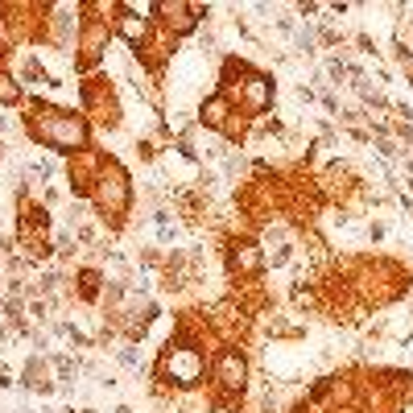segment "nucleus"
<instances>
[{"instance_id":"6ab92c4d","label":"nucleus","mask_w":413,"mask_h":413,"mask_svg":"<svg viewBox=\"0 0 413 413\" xmlns=\"http://www.w3.org/2000/svg\"><path fill=\"white\" fill-rule=\"evenodd\" d=\"M4 389H17V376H12L8 364H0V393H4Z\"/></svg>"},{"instance_id":"2eb2a0df","label":"nucleus","mask_w":413,"mask_h":413,"mask_svg":"<svg viewBox=\"0 0 413 413\" xmlns=\"http://www.w3.org/2000/svg\"><path fill=\"white\" fill-rule=\"evenodd\" d=\"M290 41H294V58H314V54H319V37H314V25H310V21H302Z\"/></svg>"},{"instance_id":"7ed1b4c3","label":"nucleus","mask_w":413,"mask_h":413,"mask_svg":"<svg viewBox=\"0 0 413 413\" xmlns=\"http://www.w3.org/2000/svg\"><path fill=\"white\" fill-rule=\"evenodd\" d=\"M87 207H91L95 223H99L112 240L128 232L132 207H137V186H132L128 165H124L116 153H108V161H103V170H99V178H95V190H91V199H87Z\"/></svg>"},{"instance_id":"5701e85b","label":"nucleus","mask_w":413,"mask_h":413,"mask_svg":"<svg viewBox=\"0 0 413 413\" xmlns=\"http://www.w3.org/2000/svg\"><path fill=\"white\" fill-rule=\"evenodd\" d=\"M0 153H4V137H0Z\"/></svg>"},{"instance_id":"a211bd4d","label":"nucleus","mask_w":413,"mask_h":413,"mask_svg":"<svg viewBox=\"0 0 413 413\" xmlns=\"http://www.w3.org/2000/svg\"><path fill=\"white\" fill-rule=\"evenodd\" d=\"M294 99H298L302 108H314V103H319V95H314V87H306V83H298V87H294Z\"/></svg>"},{"instance_id":"bb28decb","label":"nucleus","mask_w":413,"mask_h":413,"mask_svg":"<svg viewBox=\"0 0 413 413\" xmlns=\"http://www.w3.org/2000/svg\"><path fill=\"white\" fill-rule=\"evenodd\" d=\"M0 413H4V410H0Z\"/></svg>"},{"instance_id":"a878e982","label":"nucleus","mask_w":413,"mask_h":413,"mask_svg":"<svg viewBox=\"0 0 413 413\" xmlns=\"http://www.w3.org/2000/svg\"><path fill=\"white\" fill-rule=\"evenodd\" d=\"M410 310H413V302H410Z\"/></svg>"},{"instance_id":"ddd939ff","label":"nucleus","mask_w":413,"mask_h":413,"mask_svg":"<svg viewBox=\"0 0 413 413\" xmlns=\"http://www.w3.org/2000/svg\"><path fill=\"white\" fill-rule=\"evenodd\" d=\"M54 157H41V153H33V157H25V165H21V178L29 182V186H50V178H54Z\"/></svg>"},{"instance_id":"f03ea898","label":"nucleus","mask_w":413,"mask_h":413,"mask_svg":"<svg viewBox=\"0 0 413 413\" xmlns=\"http://www.w3.org/2000/svg\"><path fill=\"white\" fill-rule=\"evenodd\" d=\"M248 385H252V356L248 343H219L211 352L207 376V413H248Z\"/></svg>"},{"instance_id":"39448f33","label":"nucleus","mask_w":413,"mask_h":413,"mask_svg":"<svg viewBox=\"0 0 413 413\" xmlns=\"http://www.w3.org/2000/svg\"><path fill=\"white\" fill-rule=\"evenodd\" d=\"M219 261L232 285H248V281H265L269 265H265V244L256 232L248 228H228L219 232Z\"/></svg>"},{"instance_id":"dca6fc26","label":"nucleus","mask_w":413,"mask_h":413,"mask_svg":"<svg viewBox=\"0 0 413 413\" xmlns=\"http://www.w3.org/2000/svg\"><path fill=\"white\" fill-rule=\"evenodd\" d=\"M323 8H327V4H319V0H298V4H294V17L306 21V17H319Z\"/></svg>"},{"instance_id":"f3484780","label":"nucleus","mask_w":413,"mask_h":413,"mask_svg":"<svg viewBox=\"0 0 413 413\" xmlns=\"http://www.w3.org/2000/svg\"><path fill=\"white\" fill-rule=\"evenodd\" d=\"M37 199H41L50 211H54V207H62V190H58L54 182H50V186H41V190H37Z\"/></svg>"},{"instance_id":"6e6552de","label":"nucleus","mask_w":413,"mask_h":413,"mask_svg":"<svg viewBox=\"0 0 413 413\" xmlns=\"http://www.w3.org/2000/svg\"><path fill=\"white\" fill-rule=\"evenodd\" d=\"M223 95L232 99V108H236L240 116L261 120V116L277 112V74L265 70V66H256L240 87H232V91H223Z\"/></svg>"},{"instance_id":"1a4fd4ad","label":"nucleus","mask_w":413,"mask_h":413,"mask_svg":"<svg viewBox=\"0 0 413 413\" xmlns=\"http://www.w3.org/2000/svg\"><path fill=\"white\" fill-rule=\"evenodd\" d=\"M103 161H108V149H99V145H87V149H79L74 157L62 161V178H66V199L70 203H87L91 199Z\"/></svg>"},{"instance_id":"393cba45","label":"nucleus","mask_w":413,"mask_h":413,"mask_svg":"<svg viewBox=\"0 0 413 413\" xmlns=\"http://www.w3.org/2000/svg\"><path fill=\"white\" fill-rule=\"evenodd\" d=\"M66 413H74V410H66Z\"/></svg>"},{"instance_id":"9d476101","label":"nucleus","mask_w":413,"mask_h":413,"mask_svg":"<svg viewBox=\"0 0 413 413\" xmlns=\"http://www.w3.org/2000/svg\"><path fill=\"white\" fill-rule=\"evenodd\" d=\"M112 33L128 46V54H137L145 41H149V33H153V21H149V12L141 8V4H128V0H116V17H112Z\"/></svg>"},{"instance_id":"b1692460","label":"nucleus","mask_w":413,"mask_h":413,"mask_svg":"<svg viewBox=\"0 0 413 413\" xmlns=\"http://www.w3.org/2000/svg\"><path fill=\"white\" fill-rule=\"evenodd\" d=\"M0 256H4V248H0Z\"/></svg>"},{"instance_id":"aec40b11","label":"nucleus","mask_w":413,"mask_h":413,"mask_svg":"<svg viewBox=\"0 0 413 413\" xmlns=\"http://www.w3.org/2000/svg\"><path fill=\"white\" fill-rule=\"evenodd\" d=\"M112 413H132V405H116Z\"/></svg>"},{"instance_id":"f8f14e48","label":"nucleus","mask_w":413,"mask_h":413,"mask_svg":"<svg viewBox=\"0 0 413 413\" xmlns=\"http://www.w3.org/2000/svg\"><path fill=\"white\" fill-rule=\"evenodd\" d=\"M17 79H21L25 91H33V87H41V91H62V87H66V79L54 74V70L41 62V54H33V50L17 58Z\"/></svg>"},{"instance_id":"0eeeda50","label":"nucleus","mask_w":413,"mask_h":413,"mask_svg":"<svg viewBox=\"0 0 413 413\" xmlns=\"http://www.w3.org/2000/svg\"><path fill=\"white\" fill-rule=\"evenodd\" d=\"M145 12H149V21L157 25V29H165L174 41H186L190 33H199L203 29V21H211V4H186V0H153V4H145Z\"/></svg>"},{"instance_id":"4be33fe9","label":"nucleus","mask_w":413,"mask_h":413,"mask_svg":"<svg viewBox=\"0 0 413 413\" xmlns=\"http://www.w3.org/2000/svg\"><path fill=\"white\" fill-rule=\"evenodd\" d=\"M0 298H4V277H0Z\"/></svg>"},{"instance_id":"9b49d317","label":"nucleus","mask_w":413,"mask_h":413,"mask_svg":"<svg viewBox=\"0 0 413 413\" xmlns=\"http://www.w3.org/2000/svg\"><path fill=\"white\" fill-rule=\"evenodd\" d=\"M232 116H236V108H232V99H228L223 91H207V95L199 99V108H194L199 132H211V137H223V128L232 124Z\"/></svg>"},{"instance_id":"20e7f679","label":"nucleus","mask_w":413,"mask_h":413,"mask_svg":"<svg viewBox=\"0 0 413 413\" xmlns=\"http://www.w3.org/2000/svg\"><path fill=\"white\" fill-rule=\"evenodd\" d=\"M112 17H116V0H79V33H74V58H70V70L79 79L103 70L108 46L116 41Z\"/></svg>"},{"instance_id":"4468645a","label":"nucleus","mask_w":413,"mask_h":413,"mask_svg":"<svg viewBox=\"0 0 413 413\" xmlns=\"http://www.w3.org/2000/svg\"><path fill=\"white\" fill-rule=\"evenodd\" d=\"M132 153H137V161H141V165H157V161L165 157V145H161L153 132H137V141H132Z\"/></svg>"},{"instance_id":"412c9836","label":"nucleus","mask_w":413,"mask_h":413,"mask_svg":"<svg viewBox=\"0 0 413 413\" xmlns=\"http://www.w3.org/2000/svg\"><path fill=\"white\" fill-rule=\"evenodd\" d=\"M79 413H103V410H95V405H83V410H79Z\"/></svg>"},{"instance_id":"423d86ee","label":"nucleus","mask_w":413,"mask_h":413,"mask_svg":"<svg viewBox=\"0 0 413 413\" xmlns=\"http://www.w3.org/2000/svg\"><path fill=\"white\" fill-rule=\"evenodd\" d=\"M79 112L91 120V128L99 132H120L124 128V103H120V87L108 70H95L87 79H79Z\"/></svg>"},{"instance_id":"f257e3e1","label":"nucleus","mask_w":413,"mask_h":413,"mask_svg":"<svg viewBox=\"0 0 413 413\" xmlns=\"http://www.w3.org/2000/svg\"><path fill=\"white\" fill-rule=\"evenodd\" d=\"M21 132H25V141L33 145V149H50L54 157H74L79 149H87V145H95L91 141V120L79 112V108H70V103H58V99H50V95H41V91H29V99H25V108H21Z\"/></svg>"}]
</instances>
